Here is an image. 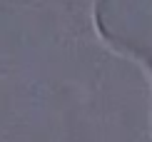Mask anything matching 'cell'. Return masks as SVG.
I'll return each mask as SVG.
<instances>
[{
  "instance_id": "cell-1",
  "label": "cell",
  "mask_w": 152,
  "mask_h": 142,
  "mask_svg": "<svg viewBox=\"0 0 152 142\" xmlns=\"http://www.w3.org/2000/svg\"><path fill=\"white\" fill-rule=\"evenodd\" d=\"M95 25H97V30H100V33H102V40H105L107 45H112V48H122V50H127V53H132V57H137V60H142L145 65H147V67L152 70V62H150V60H145V57H140V55H137V53H135V50H132V48H125V45H120L117 40H112V37H107V33L102 30V25H100V18H95Z\"/></svg>"
}]
</instances>
